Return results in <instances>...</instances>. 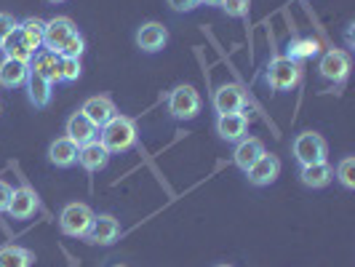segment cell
Returning a JSON list of instances; mask_svg holds the SVG:
<instances>
[{
    "label": "cell",
    "mask_w": 355,
    "mask_h": 267,
    "mask_svg": "<svg viewBox=\"0 0 355 267\" xmlns=\"http://www.w3.org/2000/svg\"><path fill=\"white\" fill-rule=\"evenodd\" d=\"M99 142L110 150V155H118L125 153L137 144V123L128 118V115H115L107 126L99 128Z\"/></svg>",
    "instance_id": "1"
},
{
    "label": "cell",
    "mask_w": 355,
    "mask_h": 267,
    "mask_svg": "<svg viewBox=\"0 0 355 267\" xmlns=\"http://www.w3.org/2000/svg\"><path fill=\"white\" fill-rule=\"evenodd\" d=\"M302 78V64L288 56H272L265 72V83L272 91H291Z\"/></svg>",
    "instance_id": "2"
},
{
    "label": "cell",
    "mask_w": 355,
    "mask_h": 267,
    "mask_svg": "<svg viewBox=\"0 0 355 267\" xmlns=\"http://www.w3.org/2000/svg\"><path fill=\"white\" fill-rule=\"evenodd\" d=\"M96 214L91 212V206L86 203H67L62 214H59V230L70 238H86L91 230V222H94Z\"/></svg>",
    "instance_id": "3"
},
{
    "label": "cell",
    "mask_w": 355,
    "mask_h": 267,
    "mask_svg": "<svg viewBox=\"0 0 355 267\" xmlns=\"http://www.w3.org/2000/svg\"><path fill=\"white\" fill-rule=\"evenodd\" d=\"M166 107H168V115L174 121H193V118H198L203 102H200V94L193 86H177L168 94Z\"/></svg>",
    "instance_id": "4"
},
{
    "label": "cell",
    "mask_w": 355,
    "mask_h": 267,
    "mask_svg": "<svg viewBox=\"0 0 355 267\" xmlns=\"http://www.w3.org/2000/svg\"><path fill=\"white\" fill-rule=\"evenodd\" d=\"M294 158L300 160V166H310V163H320L329 155V144L326 139L315 134V131H302L297 139H294Z\"/></svg>",
    "instance_id": "5"
},
{
    "label": "cell",
    "mask_w": 355,
    "mask_h": 267,
    "mask_svg": "<svg viewBox=\"0 0 355 267\" xmlns=\"http://www.w3.org/2000/svg\"><path fill=\"white\" fill-rule=\"evenodd\" d=\"M350 67H353V62H350V53L347 51H326L320 56L318 62V72L320 78H326V80H331V83H342L347 75H350Z\"/></svg>",
    "instance_id": "6"
},
{
    "label": "cell",
    "mask_w": 355,
    "mask_h": 267,
    "mask_svg": "<svg viewBox=\"0 0 355 267\" xmlns=\"http://www.w3.org/2000/svg\"><path fill=\"white\" fill-rule=\"evenodd\" d=\"M78 27H75V21L67 17H53L46 21V27H43V46H46V51H53L59 53L62 51V46L67 43V37L75 33Z\"/></svg>",
    "instance_id": "7"
},
{
    "label": "cell",
    "mask_w": 355,
    "mask_h": 267,
    "mask_svg": "<svg viewBox=\"0 0 355 267\" xmlns=\"http://www.w3.org/2000/svg\"><path fill=\"white\" fill-rule=\"evenodd\" d=\"M118 238H121V222L112 214H96L94 222H91V230L86 235V241L96 243V246H110Z\"/></svg>",
    "instance_id": "8"
},
{
    "label": "cell",
    "mask_w": 355,
    "mask_h": 267,
    "mask_svg": "<svg viewBox=\"0 0 355 267\" xmlns=\"http://www.w3.org/2000/svg\"><path fill=\"white\" fill-rule=\"evenodd\" d=\"M211 105L216 115H232V112H241V107L246 105V94L238 83H222L214 91Z\"/></svg>",
    "instance_id": "9"
},
{
    "label": "cell",
    "mask_w": 355,
    "mask_h": 267,
    "mask_svg": "<svg viewBox=\"0 0 355 267\" xmlns=\"http://www.w3.org/2000/svg\"><path fill=\"white\" fill-rule=\"evenodd\" d=\"M37 209H40L37 193L33 190V187L21 184L19 190H14V196H11V203H8L6 214H8L11 219H30V216H35Z\"/></svg>",
    "instance_id": "10"
},
{
    "label": "cell",
    "mask_w": 355,
    "mask_h": 267,
    "mask_svg": "<svg viewBox=\"0 0 355 267\" xmlns=\"http://www.w3.org/2000/svg\"><path fill=\"white\" fill-rule=\"evenodd\" d=\"M168 43V30L160 24V21H147L137 30V46L144 53H158L166 49Z\"/></svg>",
    "instance_id": "11"
},
{
    "label": "cell",
    "mask_w": 355,
    "mask_h": 267,
    "mask_svg": "<svg viewBox=\"0 0 355 267\" xmlns=\"http://www.w3.org/2000/svg\"><path fill=\"white\" fill-rule=\"evenodd\" d=\"M80 112H83L96 128H102V126H107L118 115V107H115V102H112L110 96H91V99L83 102Z\"/></svg>",
    "instance_id": "12"
},
{
    "label": "cell",
    "mask_w": 355,
    "mask_h": 267,
    "mask_svg": "<svg viewBox=\"0 0 355 267\" xmlns=\"http://www.w3.org/2000/svg\"><path fill=\"white\" fill-rule=\"evenodd\" d=\"M278 174H281V160H278V155H270V153H265V155L246 171V177H249V182L254 187H267V184H272V182L278 179Z\"/></svg>",
    "instance_id": "13"
},
{
    "label": "cell",
    "mask_w": 355,
    "mask_h": 267,
    "mask_svg": "<svg viewBox=\"0 0 355 267\" xmlns=\"http://www.w3.org/2000/svg\"><path fill=\"white\" fill-rule=\"evenodd\" d=\"M265 144L262 139H257V137H243L241 142H235V150H232V160H235V166L246 174L251 166L257 163V160L265 155Z\"/></svg>",
    "instance_id": "14"
},
{
    "label": "cell",
    "mask_w": 355,
    "mask_h": 267,
    "mask_svg": "<svg viewBox=\"0 0 355 267\" xmlns=\"http://www.w3.org/2000/svg\"><path fill=\"white\" fill-rule=\"evenodd\" d=\"M64 134H67V139L78 144V147H83V144L94 142V139H99V128L91 123L89 118L83 115V112H72L70 118H67V126H64Z\"/></svg>",
    "instance_id": "15"
},
{
    "label": "cell",
    "mask_w": 355,
    "mask_h": 267,
    "mask_svg": "<svg viewBox=\"0 0 355 267\" xmlns=\"http://www.w3.org/2000/svg\"><path fill=\"white\" fill-rule=\"evenodd\" d=\"M249 131V118L241 115V112H232V115H219L216 118V134L225 139V142H241Z\"/></svg>",
    "instance_id": "16"
},
{
    "label": "cell",
    "mask_w": 355,
    "mask_h": 267,
    "mask_svg": "<svg viewBox=\"0 0 355 267\" xmlns=\"http://www.w3.org/2000/svg\"><path fill=\"white\" fill-rule=\"evenodd\" d=\"M27 75H30V64L3 56V62H0V86L3 89H21L27 83Z\"/></svg>",
    "instance_id": "17"
},
{
    "label": "cell",
    "mask_w": 355,
    "mask_h": 267,
    "mask_svg": "<svg viewBox=\"0 0 355 267\" xmlns=\"http://www.w3.org/2000/svg\"><path fill=\"white\" fill-rule=\"evenodd\" d=\"M78 163L86 169V171H102L107 163H110V150H107L105 144L99 142V139H94V142L83 144L80 150H78Z\"/></svg>",
    "instance_id": "18"
},
{
    "label": "cell",
    "mask_w": 355,
    "mask_h": 267,
    "mask_svg": "<svg viewBox=\"0 0 355 267\" xmlns=\"http://www.w3.org/2000/svg\"><path fill=\"white\" fill-rule=\"evenodd\" d=\"M334 179V169L329 160H320V163H310V166H302L300 171V182L304 187H313V190H320V187H329Z\"/></svg>",
    "instance_id": "19"
},
{
    "label": "cell",
    "mask_w": 355,
    "mask_h": 267,
    "mask_svg": "<svg viewBox=\"0 0 355 267\" xmlns=\"http://www.w3.org/2000/svg\"><path fill=\"white\" fill-rule=\"evenodd\" d=\"M59 64H62V56L53 51H37L30 62V70H35L37 75H43L51 86L62 83V72H59Z\"/></svg>",
    "instance_id": "20"
},
{
    "label": "cell",
    "mask_w": 355,
    "mask_h": 267,
    "mask_svg": "<svg viewBox=\"0 0 355 267\" xmlns=\"http://www.w3.org/2000/svg\"><path fill=\"white\" fill-rule=\"evenodd\" d=\"M78 150L80 147L72 142V139L62 137V139L51 142V147H49V160H51L56 169H70V166L78 163Z\"/></svg>",
    "instance_id": "21"
},
{
    "label": "cell",
    "mask_w": 355,
    "mask_h": 267,
    "mask_svg": "<svg viewBox=\"0 0 355 267\" xmlns=\"http://www.w3.org/2000/svg\"><path fill=\"white\" fill-rule=\"evenodd\" d=\"M27 96H30V102L35 107H49L51 105V94H53V86L43 78V75H37L35 70H30L27 75Z\"/></svg>",
    "instance_id": "22"
},
{
    "label": "cell",
    "mask_w": 355,
    "mask_h": 267,
    "mask_svg": "<svg viewBox=\"0 0 355 267\" xmlns=\"http://www.w3.org/2000/svg\"><path fill=\"white\" fill-rule=\"evenodd\" d=\"M33 262H35V251L17 243L0 246V267H33Z\"/></svg>",
    "instance_id": "23"
},
{
    "label": "cell",
    "mask_w": 355,
    "mask_h": 267,
    "mask_svg": "<svg viewBox=\"0 0 355 267\" xmlns=\"http://www.w3.org/2000/svg\"><path fill=\"white\" fill-rule=\"evenodd\" d=\"M43 27H46V21L37 17H30L24 19L21 24H19V33H21V40L27 43V49L33 53H37L43 49Z\"/></svg>",
    "instance_id": "24"
},
{
    "label": "cell",
    "mask_w": 355,
    "mask_h": 267,
    "mask_svg": "<svg viewBox=\"0 0 355 267\" xmlns=\"http://www.w3.org/2000/svg\"><path fill=\"white\" fill-rule=\"evenodd\" d=\"M0 51L6 53L8 59H17V62H24V64H30L33 62V56L35 53L27 49V43L21 40V33H19V27L11 33V35L3 40V46H0Z\"/></svg>",
    "instance_id": "25"
},
{
    "label": "cell",
    "mask_w": 355,
    "mask_h": 267,
    "mask_svg": "<svg viewBox=\"0 0 355 267\" xmlns=\"http://www.w3.org/2000/svg\"><path fill=\"white\" fill-rule=\"evenodd\" d=\"M318 40H313V37H294L291 43H288V59H294V62H302V59H310V56H315L318 53Z\"/></svg>",
    "instance_id": "26"
},
{
    "label": "cell",
    "mask_w": 355,
    "mask_h": 267,
    "mask_svg": "<svg viewBox=\"0 0 355 267\" xmlns=\"http://www.w3.org/2000/svg\"><path fill=\"white\" fill-rule=\"evenodd\" d=\"M334 177L342 182V187H345V190H355V158L353 155H347V158L339 160Z\"/></svg>",
    "instance_id": "27"
},
{
    "label": "cell",
    "mask_w": 355,
    "mask_h": 267,
    "mask_svg": "<svg viewBox=\"0 0 355 267\" xmlns=\"http://www.w3.org/2000/svg\"><path fill=\"white\" fill-rule=\"evenodd\" d=\"M83 51H86V37L75 30V33L67 37V43L62 46L59 56H67V59H80V53H83Z\"/></svg>",
    "instance_id": "28"
},
{
    "label": "cell",
    "mask_w": 355,
    "mask_h": 267,
    "mask_svg": "<svg viewBox=\"0 0 355 267\" xmlns=\"http://www.w3.org/2000/svg\"><path fill=\"white\" fill-rule=\"evenodd\" d=\"M219 6H222V11L230 19H243V17H249L251 0H222Z\"/></svg>",
    "instance_id": "29"
},
{
    "label": "cell",
    "mask_w": 355,
    "mask_h": 267,
    "mask_svg": "<svg viewBox=\"0 0 355 267\" xmlns=\"http://www.w3.org/2000/svg\"><path fill=\"white\" fill-rule=\"evenodd\" d=\"M59 72H62V80L64 83H75L78 78H80V59H67V56H62V64H59Z\"/></svg>",
    "instance_id": "30"
},
{
    "label": "cell",
    "mask_w": 355,
    "mask_h": 267,
    "mask_svg": "<svg viewBox=\"0 0 355 267\" xmlns=\"http://www.w3.org/2000/svg\"><path fill=\"white\" fill-rule=\"evenodd\" d=\"M17 27H19V21L11 17V14H0V46H3V40L11 35Z\"/></svg>",
    "instance_id": "31"
},
{
    "label": "cell",
    "mask_w": 355,
    "mask_h": 267,
    "mask_svg": "<svg viewBox=\"0 0 355 267\" xmlns=\"http://www.w3.org/2000/svg\"><path fill=\"white\" fill-rule=\"evenodd\" d=\"M168 6L177 11V14H187V11H193L200 6V0H168Z\"/></svg>",
    "instance_id": "32"
},
{
    "label": "cell",
    "mask_w": 355,
    "mask_h": 267,
    "mask_svg": "<svg viewBox=\"0 0 355 267\" xmlns=\"http://www.w3.org/2000/svg\"><path fill=\"white\" fill-rule=\"evenodd\" d=\"M11 196H14V187H11L8 182H3V179H0V214L8 209V203H11Z\"/></svg>",
    "instance_id": "33"
},
{
    "label": "cell",
    "mask_w": 355,
    "mask_h": 267,
    "mask_svg": "<svg viewBox=\"0 0 355 267\" xmlns=\"http://www.w3.org/2000/svg\"><path fill=\"white\" fill-rule=\"evenodd\" d=\"M200 3H203V6H219L222 0H200Z\"/></svg>",
    "instance_id": "34"
},
{
    "label": "cell",
    "mask_w": 355,
    "mask_h": 267,
    "mask_svg": "<svg viewBox=\"0 0 355 267\" xmlns=\"http://www.w3.org/2000/svg\"><path fill=\"white\" fill-rule=\"evenodd\" d=\"M49 3H64V0H49Z\"/></svg>",
    "instance_id": "35"
},
{
    "label": "cell",
    "mask_w": 355,
    "mask_h": 267,
    "mask_svg": "<svg viewBox=\"0 0 355 267\" xmlns=\"http://www.w3.org/2000/svg\"><path fill=\"white\" fill-rule=\"evenodd\" d=\"M214 267H232V265H214Z\"/></svg>",
    "instance_id": "36"
},
{
    "label": "cell",
    "mask_w": 355,
    "mask_h": 267,
    "mask_svg": "<svg viewBox=\"0 0 355 267\" xmlns=\"http://www.w3.org/2000/svg\"><path fill=\"white\" fill-rule=\"evenodd\" d=\"M0 112H3V102H0Z\"/></svg>",
    "instance_id": "37"
}]
</instances>
